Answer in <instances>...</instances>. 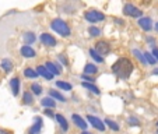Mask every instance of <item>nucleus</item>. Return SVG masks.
I'll list each match as a JSON object with an SVG mask.
<instances>
[{
  "instance_id": "f257e3e1",
  "label": "nucleus",
  "mask_w": 158,
  "mask_h": 134,
  "mask_svg": "<svg viewBox=\"0 0 158 134\" xmlns=\"http://www.w3.org/2000/svg\"><path fill=\"white\" fill-rule=\"evenodd\" d=\"M112 73L116 75L119 80H127L130 77V74L133 73V63L126 57H120L119 60L112 64Z\"/></svg>"
},
{
  "instance_id": "f03ea898",
  "label": "nucleus",
  "mask_w": 158,
  "mask_h": 134,
  "mask_svg": "<svg viewBox=\"0 0 158 134\" xmlns=\"http://www.w3.org/2000/svg\"><path fill=\"white\" fill-rule=\"evenodd\" d=\"M51 27H52V30L56 31V34H59V35H62V36H70V28H69V25L66 24L63 20H60V18H56V20L52 21Z\"/></svg>"
},
{
  "instance_id": "7ed1b4c3",
  "label": "nucleus",
  "mask_w": 158,
  "mask_h": 134,
  "mask_svg": "<svg viewBox=\"0 0 158 134\" xmlns=\"http://www.w3.org/2000/svg\"><path fill=\"white\" fill-rule=\"evenodd\" d=\"M84 17H85V20L88 21V22H98V21L104 20L105 15H104V13H101V11H97V10H89V11H85Z\"/></svg>"
},
{
  "instance_id": "20e7f679",
  "label": "nucleus",
  "mask_w": 158,
  "mask_h": 134,
  "mask_svg": "<svg viewBox=\"0 0 158 134\" xmlns=\"http://www.w3.org/2000/svg\"><path fill=\"white\" fill-rule=\"evenodd\" d=\"M95 52L99 56H105L110 52V45L106 41H98L95 43Z\"/></svg>"
},
{
  "instance_id": "39448f33",
  "label": "nucleus",
  "mask_w": 158,
  "mask_h": 134,
  "mask_svg": "<svg viewBox=\"0 0 158 134\" xmlns=\"http://www.w3.org/2000/svg\"><path fill=\"white\" fill-rule=\"evenodd\" d=\"M123 13H125L126 15H129V17H141V14H143V11H141L140 9L134 7L133 4H130V3H127L125 6V9H123Z\"/></svg>"
},
{
  "instance_id": "423d86ee",
  "label": "nucleus",
  "mask_w": 158,
  "mask_h": 134,
  "mask_svg": "<svg viewBox=\"0 0 158 134\" xmlns=\"http://www.w3.org/2000/svg\"><path fill=\"white\" fill-rule=\"evenodd\" d=\"M87 120H88L89 124L93 126V127H95L97 130H99V131L105 130V122H102V120L98 119V117L93 116V115H88V116H87Z\"/></svg>"
},
{
  "instance_id": "0eeeda50",
  "label": "nucleus",
  "mask_w": 158,
  "mask_h": 134,
  "mask_svg": "<svg viewBox=\"0 0 158 134\" xmlns=\"http://www.w3.org/2000/svg\"><path fill=\"white\" fill-rule=\"evenodd\" d=\"M41 42L44 45H46V46H56V38H55L53 35H51V34H48V32H44V34H41Z\"/></svg>"
},
{
  "instance_id": "6e6552de",
  "label": "nucleus",
  "mask_w": 158,
  "mask_h": 134,
  "mask_svg": "<svg viewBox=\"0 0 158 134\" xmlns=\"http://www.w3.org/2000/svg\"><path fill=\"white\" fill-rule=\"evenodd\" d=\"M34 120H35V123L31 126L30 134H39V133H41V130H42V117L41 116H36Z\"/></svg>"
},
{
  "instance_id": "1a4fd4ad",
  "label": "nucleus",
  "mask_w": 158,
  "mask_h": 134,
  "mask_svg": "<svg viewBox=\"0 0 158 134\" xmlns=\"http://www.w3.org/2000/svg\"><path fill=\"white\" fill-rule=\"evenodd\" d=\"M36 73H38L39 75H42L45 80H48V81H51L52 78H53V74H52L45 66H38V67H36Z\"/></svg>"
},
{
  "instance_id": "9d476101",
  "label": "nucleus",
  "mask_w": 158,
  "mask_h": 134,
  "mask_svg": "<svg viewBox=\"0 0 158 134\" xmlns=\"http://www.w3.org/2000/svg\"><path fill=\"white\" fill-rule=\"evenodd\" d=\"M139 25H140L144 31H151L152 21H151V18H148V17H141L140 20H139Z\"/></svg>"
},
{
  "instance_id": "9b49d317",
  "label": "nucleus",
  "mask_w": 158,
  "mask_h": 134,
  "mask_svg": "<svg viewBox=\"0 0 158 134\" xmlns=\"http://www.w3.org/2000/svg\"><path fill=\"white\" fill-rule=\"evenodd\" d=\"M21 55H23V56L24 57H27V59H31V57H35V51H34L32 48H31V46H28V45H24V46H23V48H21Z\"/></svg>"
},
{
  "instance_id": "f8f14e48",
  "label": "nucleus",
  "mask_w": 158,
  "mask_h": 134,
  "mask_svg": "<svg viewBox=\"0 0 158 134\" xmlns=\"http://www.w3.org/2000/svg\"><path fill=\"white\" fill-rule=\"evenodd\" d=\"M10 88H11L13 95L17 96L18 95V91H20V78H18V77L11 78V81H10Z\"/></svg>"
},
{
  "instance_id": "ddd939ff",
  "label": "nucleus",
  "mask_w": 158,
  "mask_h": 134,
  "mask_svg": "<svg viewBox=\"0 0 158 134\" xmlns=\"http://www.w3.org/2000/svg\"><path fill=\"white\" fill-rule=\"evenodd\" d=\"M72 119H73V122H74V124L77 126V127H80L81 130H85V128H87V126H88L85 122H84V119H83V117H81V116H78V115H73V116H72Z\"/></svg>"
},
{
  "instance_id": "4468645a",
  "label": "nucleus",
  "mask_w": 158,
  "mask_h": 134,
  "mask_svg": "<svg viewBox=\"0 0 158 134\" xmlns=\"http://www.w3.org/2000/svg\"><path fill=\"white\" fill-rule=\"evenodd\" d=\"M45 67H46V69H48L53 75L55 74H60V73H62V69H59V66L55 64V63H52V62H46Z\"/></svg>"
},
{
  "instance_id": "2eb2a0df",
  "label": "nucleus",
  "mask_w": 158,
  "mask_h": 134,
  "mask_svg": "<svg viewBox=\"0 0 158 134\" xmlns=\"http://www.w3.org/2000/svg\"><path fill=\"white\" fill-rule=\"evenodd\" d=\"M55 119H56V122L59 123V126L62 127L63 131H67V130H69V123H67V120H66L64 117L62 116V115H56V117H55Z\"/></svg>"
},
{
  "instance_id": "dca6fc26",
  "label": "nucleus",
  "mask_w": 158,
  "mask_h": 134,
  "mask_svg": "<svg viewBox=\"0 0 158 134\" xmlns=\"http://www.w3.org/2000/svg\"><path fill=\"white\" fill-rule=\"evenodd\" d=\"M0 67L4 70L6 73H10L13 70V63H11V60H9V59H3L2 62H0Z\"/></svg>"
},
{
  "instance_id": "f3484780",
  "label": "nucleus",
  "mask_w": 158,
  "mask_h": 134,
  "mask_svg": "<svg viewBox=\"0 0 158 134\" xmlns=\"http://www.w3.org/2000/svg\"><path fill=\"white\" fill-rule=\"evenodd\" d=\"M83 87H84V88H87L88 91H91L93 94H95V95H99V94H101V91L98 89V87H95L93 83H85V81H84Z\"/></svg>"
},
{
  "instance_id": "a211bd4d",
  "label": "nucleus",
  "mask_w": 158,
  "mask_h": 134,
  "mask_svg": "<svg viewBox=\"0 0 158 134\" xmlns=\"http://www.w3.org/2000/svg\"><path fill=\"white\" fill-rule=\"evenodd\" d=\"M41 105L44 108H55V106H56V102L53 101V98H51V96H46V98H44L41 101Z\"/></svg>"
},
{
  "instance_id": "6ab92c4d",
  "label": "nucleus",
  "mask_w": 158,
  "mask_h": 134,
  "mask_svg": "<svg viewBox=\"0 0 158 134\" xmlns=\"http://www.w3.org/2000/svg\"><path fill=\"white\" fill-rule=\"evenodd\" d=\"M49 95H51V98L57 99V101H60V102H66V98L59 92V91H55V89H49Z\"/></svg>"
},
{
  "instance_id": "aec40b11",
  "label": "nucleus",
  "mask_w": 158,
  "mask_h": 134,
  "mask_svg": "<svg viewBox=\"0 0 158 134\" xmlns=\"http://www.w3.org/2000/svg\"><path fill=\"white\" fill-rule=\"evenodd\" d=\"M35 39H36V36H35V34L34 32H25L24 34V42L28 45V46H30L31 43H34Z\"/></svg>"
},
{
  "instance_id": "412c9836",
  "label": "nucleus",
  "mask_w": 158,
  "mask_h": 134,
  "mask_svg": "<svg viewBox=\"0 0 158 134\" xmlns=\"http://www.w3.org/2000/svg\"><path fill=\"white\" fill-rule=\"evenodd\" d=\"M98 71V69H97V66L95 64H87L85 66V69H84V73H85V75H93L95 74V73Z\"/></svg>"
},
{
  "instance_id": "4be33fe9",
  "label": "nucleus",
  "mask_w": 158,
  "mask_h": 134,
  "mask_svg": "<svg viewBox=\"0 0 158 134\" xmlns=\"http://www.w3.org/2000/svg\"><path fill=\"white\" fill-rule=\"evenodd\" d=\"M105 124L109 128H112L114 131H119V128H120L116 122H114V120H110V119H105Z\"/></svg>"
},
{
  "instance_id": "5701e85b",
  "label": "nucleus",
  "mask_w": 158,
  "mask_h": 134,
  "mask_svg": "<svg viewBox=\"0 0 158 134\" xmlns=\"http://www.w3.org/2000/svg\"><path fill=\"white\" fill-rule=\"evenodd\" d=\"M56 87L60 89H64V91H70V89L73 88L72 84L69 83H64V81H56Z\"/></svg>"
},
{
  "instance_id": "b1692460",
  "label": "nucleus",
  "mask_w": 158,
  "mask_h": 134,
  "mask_svg": "<svg viewBox=\"0 0 158 134\" xmlns=\"http://www.w3.org/2000/svg\"><path fill=\"white\" fill-rule=\"evenodd\" d=\"M89 56L93 57V59L95 60V62H98V63H104V57L99 56V55L95 52V49H89Z\"/></svg>"
},
{
  "instance_id": "393cba45",
  "label": "nucleus",
  "mask_w": 158,
  "mask_h": 134,
  "mask_svg": "<svg viewBox=\"0 0 158 134\" xmlns=\"http://www.w3.org/2000/svg\"><path fill=\"white\" fill-rule=\"evenodd\" d=\"M133 55L136 56V59H137L140 63H143V64H146V63H147L146 59H144V53H141L139 49H134V51H133Z\"/></svg>"
},
{
  "instance_id": "a878e982",
  "label": "nucleus",
  "mask_w": 158,
  "mask_h": 134,
  "mask_svg": "<svg viewBox=\"0 0 158 134\" xmlns=\"http://www.w3.org/2000/svg\"><path fill=\"white\" fill-rule=\"evenodd\" d=\"M24 75H25L27 78H36L39 74H38V73H36L34 69H25V70H24Z\"/></svg>"
},
{
  "instance_id": "bb28decb",
  "label": "nucleus",
  "mask_w": 158,
  "mask_h": 134,
  "mask_svg": "<svg viewBox=\"0 0 158 134\" xmlns=\"http://www.w3.org/2000/svg\"><path fill=\"white\" fill-rule=\"evenodd\" d=\"M31 91L34 92V95H41L42 94V87L39 85V84L34 83L32 85H31Z\"/></svg>"
},
{
  "instance_id": "cd10ccee",
  "label": "nucleus",
  "mask_w": 158,
  "mask_h": 134,
  "mask_svg": "<svg viewBox=\"0 0 158 134\" xmlns=\"http://www.w3.org/2000/svg\"><path fill=\"white\" fill-rule=\"evenodd\" d=\"M88 34L91 36H98V35H101V30L97 28V27H89L88 28Z\"/></svg>"
},
{
  "instance_id": "c85d7f7f",
  "label": "nucleus",
  "mask_w": 158,
  "mask_h": 134,
  "mask_svg": "<svg viewBox=\"0 0 158 134\" xmlns=\"http://www.w3.org/2000/svg\"><path fill=\"white\" fill-rule=\"evenodd\" d=\"M144 59H146V62L147 63H150V64H154L157 60H155V57L152 56V53H148V52H146L144 53Z\"/></svg>"
},
{
  "instance_id": "c756f323",
  "label": "nucleus",
  "mask_w": 158,
  "mask_h": 134,
  "mask_svg": "<svg viewBox=\"0 0 158 134\" xmlns=\"http://www.w3.org/2000/svg\"><path fill=\"white\" fill-rule=\"evenodd\" d=\"M32 101H34L32 95H31L30 92H25L24 94V98H23V102H24L25 105H31V104H32Z\"/></svg>"
},
{
  "instance_id": "7c9ffc66",
  "label": "nucleus",
  "mask_w": 158,
  "mask_h": 134,
  "mask_svg": "<svg viewBox=\"0 0 158 134\" xmlns=\"http://www.w3.org/2000/svg\"><path fill=\"white\" fill-rule=\"evenodd\" d=\"M127 122H129V124H130V126H139V124H140V123H139V119H136V117H133V116L129 117Z\"/></svg>"
},
{
  "instance_id": "2f4dec72",
  "label": "nucleus",
  "mask_w": 158,
  "mask_h": 134,
  "mask_svg": "<svg viewBox=\"0 0 158 134\" xmlns=\"http://www.w3.org/2000/svg\"><path fill=\"white\" fill-rule=\"evenodd\" d=\"M81 78H83V80H85V83H93V81H94V78L91 77V75H85V74H84Z\"/></svg>"
},
{
  "instance_id": "473e14b6",
  "label": "nucleus",
  "mask_w": 158,
  "mask_h": 134,
  "mask_svg": "<svg viewBox=\"0 0 158 134\" xmlns=\"http://www.w3.org/2000/svg\"><path fill=\"white\" fill-rule=\"evenodd\" d=\"M45 113H46V116H49V117H56V115L52 113L51 109H45Z\"/></svg>"
},
{
  "instance_id": "72a5a7b5",
  "label": "nucleus",
  "mask_w": 158,
  "mask_h": 134,
  "mask_svg": "<svg viewBox=\"0 0 158 134\" xmlns=\"http://www.w3.org/2000/svg\"><path fill=\"white\" fill-rule=\"evenodd\" d=\"M152 56L155 57V60H158V49H157V48L152 49Z\"/></svg>"
},
{
  "instance_id": "f704fd0d",
  "label": "nucleus",
  "mask_w": 158,
  "mask_h": 134,
  "mask_svg": "<svg viewBox=\"0 0 158 134\" xmlns=\"http://www.w3.org/2000/svg\"><path fill=\"white\" fill-rule=\"evenodd\" d=\"M0 134H13V133L9 130H0Z\"/></svg>"
},
{
  "instance_id": "c9c22d12",
  "label": "nucleus",
  "mask_w": 158,
  "mask_h": 134,
  "mask_svg": "<svg viewBox=\"0 0 158 134\" xmlns=\"http://www.w3.org/2000/svg\"><path fill=\"white\" fill-rule=\"evenodd\" d=\"M152 74H158V69H155V70H152Z\"/></svg>"
},
{
  "instance_id": "e433bc0d",
  "label": "nucleus",
  "mask_w": 158,
  "mask_h": 134,
  "mask_svg": "<svg viewBox=\"0 0 158 134\" xmlns=\"http://www.w3.org/2000/svg\"><path fill=\"white\" fill-rule=\"evenodd\" d=\"M155 31H157V32H158V22H157V24H155Z\"/></svg>"
},
{
  "instance_id": "4c0bfd02",
  "label": "nucleus",
  "mask_w": 158,
  "mask_h": 134,
  "mask_svg": "<svg viewBox=\"0 0 158 134\" xmlns=\"http://www.w3.org/2000/svg\"><path fill=\"white\" fill-rule=\"evenodd\" d=\"M83 134H91V133H88V131H83Z\"/></svg>"
},
{
  "instance_id": "58836bf2",
  "label": "nucleus",
  "mask_w": 158,
  "mask_h": 134,
  "mask_svg": "<svg viewBox=\"0 0 158 134\" xmlns=\"http://www.w3.org/2000/svg\"><path fill=\"white\" fill-rule=\"evenodd\" d=\"M157 126H158V122H157Z\"/></svg>"
}]
</instances>
